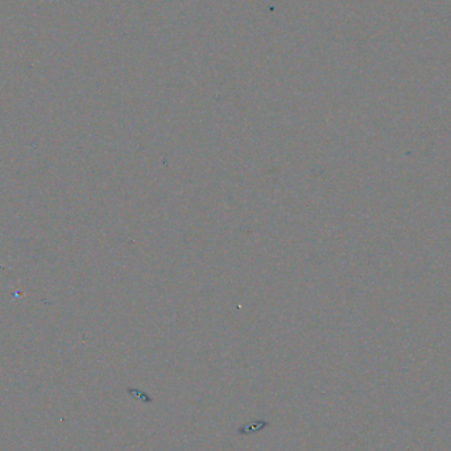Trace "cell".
<instances>
[{
  "instance_id": "6da1fadb",
  "label": "cell",
  "mask_w": 451,
  "mask_h": 451,
  "mask_svg": "<svg viewBox=\"0 0 451 451\" xmlns=\"http://www.w3.org/2000/svg\"><path fill=\"white\" fill-rule=\"evenodd\" d=\"M265 426H268V423L264 422V421H257V422H252L243 426L240 429V433L241 434H245V433H256L263 429V427H265Z\"/></svg>"
}]
</instances>
